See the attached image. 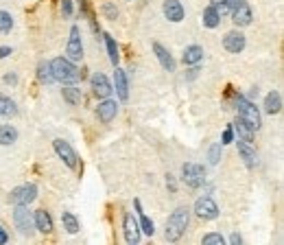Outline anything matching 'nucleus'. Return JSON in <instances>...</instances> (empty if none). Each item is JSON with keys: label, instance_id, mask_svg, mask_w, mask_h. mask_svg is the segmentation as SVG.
I'll use <instances>...</instances> for the list:
<instances>
[{"label": "nucleus", "instance_id": "10", "mask_svg": "<svg viewBox=\"0 0 284 245\" xmlns=\"http://www.w3.org/2000/svg\"><path fill=\"white\" fill-rule=\"evenodd\" d=\"M245 44H247V40H245V35L240 33L239 29L225 33V37H223V49L227 50V53L232 55H239L245 50Z\"/></svg>", "mask_w": 284, "mask_h": 245}, {"label": "nucleus", "instance_id": "3", "mask_svg": "<svg viewBox=\"0 0 284 245\" xmlns=\"http://www.w3.org/2000/svg\"><path fill=\"white\" fill-rule=\"evenodd\" d=\"M236 110H239V116L243 119L247 125L251 127V129H258L260 125H262V121H260V112H258V107H256V103L254 101H249L247 97H236Z\"/></svg>", "mask_w": 284, "mask_h": 245}, {"label": "nucleus", "instance_id": "5", "mask_svg": "<svg viewBox=\"0 0 284 245\" xmlns=\"http://www.w3.org/2000/svg\"><path fill=\"white\" fill-rule=\"evenodd\" d=\"M13 223L22 234H33L35 232V221L33 213L29 210V206H16L13 208Z\"/></svg>", "mask_w": 284, "mask_h": 245}, {"label": "nucleus", "instance_id": "16", "mask_svg": "<svg viewBox=\"0 0 284 245\" xmlns=\"http://www.w3.org/2000/svg\"><path fill=\"white\" fill-rule=\"evenodd\" d=\"M114 88L116 94H118L120 101H127L129 98V81H127V73L123 68L116 66V73H114Z\"/></svg>", "mask_w": 284, "mask_h": 245}, {"label": "nucleus", "instance_id": "27", "mask_svg": "<svg viewBox=\"0 0 284 245\" xmlns=\"http://www.w3.org/2000/svg\"><path fill=\"white\" fill-rule=\"evenodd\" d=\"M218 22H221V16H218V11L212 7V4L203 9V26H208V29H217Z\"/></svg>", "mask_w": 284, "mask_h": 245}, {"label": "nucleus", "instance_id": "15", "mask_svg": "<svg viewBox=\"0 0 284 245\" xmlns=\"http://www.w3.org/2000/svg\"><path fill=\"white\" fill-rule=\"evenodd\" d=\"M232 18H234V24L236 26H249L251 20H254V16H251V7L247 2H243L240 0L239 7L232 9Z\"/></svg>", "mask_w": 284, "mask_h": 245}, {"label": "nucleus", "instance_id": "17", "mask_svg": "<svg viewBox=\"0 0 284 245\" xmlns=\"http://www.w3.org/2000/svg\"><path fill=\"white\" fill-rule=\"evenodd\" d=\"M153 53H155L157 61H160V66L166 70V73H173V70H175V59H173V55L164 49V46L155 42V44H153Z\"/></svg>", "mask_w": 284, "mask_h": 245}, {"label": "nucleus", "instance_id": "13", "mask_svg": "<svg viewBox=\"0 0 284 245\" xmlns=\"http://www.w3.org/2000/svg\"><path fill=\"white\" fill-rule=\"evenodd\" d=\"M116 114H118V103L111 101V98H103V101L99 103V107H96V119L101 122H111L116 119Z\"/></svg>", "mask_w": 284, "mask_h": 245}, {"label": "nucleus", "instance_id": "33", "mask_svg": "<svg viewBox=\"0 0 284 245\" xmlns=\"http://www.w3.org/2000/svg\"><path fill=\"white\" fill-rule=\"evenodd\" d=\"M101 9H103V13H105L107 20H116V18H118V9H116L111 2H105Z\"/></svg>", "mask_w": 284, "mask_h": 245}, {"label": "nucleus", "instance_id": "2", "mask_svg": "<svg viewBox=\"0 0 284 245\" xmlns=\"http://www.w3.org/2000/svg\"><path fill=\"white\" fill-rule=\"evenodd\" d=\"M188 223H190V210L186 206L175 208V213L166 221V241H179L186 234V230H188Z\"/></svg>", "mask_w": 284, "mask_h": 245}, {"label": "nucleus", "instance_id": "9", "mask_svg": "<svg viewBox=\"0 0 284 245\" xmlns=\"http://www.w3.org/2000/svg\"><path fill=\"white\" fill-rule=\"evenodd\" d=\"M66 55H68V59H70V61H74V64L83 59V44H81V33H79V26H72V29H70Z\"/></svg>", "mask_w": 284, "mask_h": 245}, {"label": "nucleus", "instance_id": "12", "mask_svg": "<svg viewBox=\"0 0 284 245\" xmlns=\"http://www.w3.org/2000/svg\"><path fill=\"white\" fill-rule=\"evenodd\" d=\"M90 86H92V92H94L99 98H107L111 94V90H114V88H111V83H109V79H107L103 73H94V74H92Z\"/></svg>", "mask_w": 284, "mask_h": 245}, {"label": "nucleus", "instance_id": "4", "mask_svg": "<svg viewBox=\"0 0 284 245\" xmlns=\"http://www.w3.org/2000/svg\"><path fill=\"white\" fill-rule=\"evenodd\" d=\"M181 180L186 182V186L199 188L203 182H206V169H203L201 164L186 162L184 167H181Z\"/></svg>", "mask_w": 284, "mask_h": 245}, {"label": "nucleus", "instance_id": "43", "mask_svg": "<svg viewBox=\"0 0 284 245\" xmlns=\"http://www.w3.org/2000/svg\"><path fill=\"white\" fill-rule=\"evenodd\" d=\"M210 4H212V7H218V4H227V2H225V0H210Z\"/></svg>", "mask_w": 284, "mask_h": 245}, {"label": "nucleus", "instance_id": "19", "mask_svg": "<svg viewBox=\"0 0 284 245\" xmlns=\"http://www.w3.org/2000/svg\"><path fill=\"white\" fill-rule=\"evenodd\" d=\"M201 59H203V49H201V46L190 44V46H186V49H184L181 61H184L186 66H197V64H201Z\"/></svg>", "mask_w": 284, "mask_h": 245}, {"label": "nucleus", "instance_id": "31", "mask_svg": "<svg viewBox=\"0 0 284 245\" xmlns=\"http://www.w3.org/2000/svg\"><path fill=\"white\" fill-rule=\"evenodd\" d=\"M13 29V18L9 11H0V33H9Z\"/></svg>", "mask_w": 284, "mask_h": 245}, {"label": "nucleus", "instance_id": "24", "mask_svg": "<svg viewBox=\"0 0 284 245\" xmlns=\"http://www.w3.org/2000/svg\"><path fill=\"white\" fill-rule=\"evenodd\" d=\"M232 127H234L236 134H239V140H243V143H251V140H254V129H251V127L240 119V116L236 119V122Z\"/></svg>", "mask_w": 284, "mask_h": 245}, {"label": "nucleus", "instance_id": "22", "mask_svg": "<svg viewBox=\"0 0 284 245\" xmlns=\"http://www.w3.org/2000/svg\"><path fill=\"white\" fill-rule=\"evenodd\" d=\"M62 97H64V101L70 103V105H79V103H83V92H81V88L70 86V83H68V86L62 90Z\"/></svg>", "mask_w": 284, "mask_h": 245}, {"label": "nucleus", "instance_id": "41", "mask_svg": "<svg viewBox=\"0 0 284 245\" xmlns=\"http://www.w3.org/2000/svg\"><path fill=\"white\" fill-rule=\"evenodd\" d=\"M166 186H169L171 191L175 193V188H177V186H175V180H173V175H166Z\"/></svg>", "mask_w": 284, "mask_h": 245}, {"label": "nucleus", "instance_id": "8", "mask_svg": "<svg viewBox=\"0 0 284 245\" xmlns=\"http://www.w3.org/2000/svg\"><path fill=\"white\" fill-rule=\"evenodd\" d=\"M53 149H55V153L59 155V158L66 162V167H70V169H77V162H79V155L77 151L70 147V143H66V140H62V138H57V140H53Z\"/></svg>", "mask_w": 284, "mask_h": 245}, {"label": "nucleus", "instance_id": "20", "mask_svg": "<svg viewBox=\"0 0 284 245\" xmlns=\"http://www.w3.org/2000/svg\"><path fill=\"white\" fill-rule=\"evenodd\" d=\"M236 147H239V153L240 158H243L245 167H256V162H258V155H256V149L251 147V143H243V140H239L236 143Z\"/></svg>", "mask_w": 284, "mask_h": 245}, {"label": "nucleus", "instance_id": "36", "mask_svg": "<svg viewBox=\"0 0 284 245\" xmlns=\"http://www.w3.org/2000/svg\"><path fill=\"white\" fill-rule=\"evenodd\" d=\"M62 11L64 16H72V0H62Z\"/></svg>", "mask_w": 284, "mask_h": 245}, {"label": "nucleus", "instance_id": "18", "mask_svg": "<svg viewBox=\"0 0 284 245\" xmlns=\"http://www.w3.org/2000/svg\"><path fill=\"white\" fill-rule=\"evenodd\" d=\"M33 221H35V230L42 234H50L53 232V219L46 210H35L33 213Z\"/></svg>", "mask_w": 284, "mask_h": 245}, {"label": "nucleus", "instance_id": "30", "mask_svg": "<svg viewBox=\"0 0 284 245\" xmlns=\"http://www.w3.org/2000/svg\"><path fill=\"white\" fill-rule=\"evenodd\" d=\"M37 79H40L42 83H46V86L55 81L53 73H50V64H48V61H42V64L37 66Z\"/></svg>", "mask_w": 284, "mask_h": 245}, {"label": "nucleus", "instance_id": "40", "mask_svg": "<svg viewBox=\"0 0 284 245\" xmlns=\"http://www.w3.org/2000/svg\"><path fill=\"white\" fill-rule=\"evenodd\" d=\"M9 55H11V49H9V46H0V59L9 57Z\"/></svg>", "mask_w": 284, "mask_h": 245}, {"label": "nucleus", "instance_id": "42", "mask_svg": "<svg viewBox=\"0 0 284 245\" xmlns=\"http://www.w3.org/2000/svg\"><path fill=\"white\" fill-rule=\"evenodd\" d=\"M225 2H227V7H230V9H234V7H239V4H240V0H225Z\"/></svg>", "mask_w": 284, "mask_h": 245}, {"label": "nucleus", "instance_id": "6", "mask_svg": "<svg viewBox=\"0 0 284 245\" xmlns=\"http://www.w3.org/2000/svg\"><path fill=\"white\" fill-rule=\"evenodd\" d=\"M9 199L13 206H31L37 199V186L35 184H22V186L13 188Z\"/></svg>", "mask_w": 284, "mask_h": 245}, {"label": "nucleus", "instance_id": "21", "mask_svg": "<svg viewBox=\"0 0 284 245\" xmlns=\"http://www.w3.org/2000/svg\"><path fill=\"white\" fill-rule=\"evenodd\" d=\"M264 112H267V114H278V112H282V97L278 90L269 92L267 97H264Z\"/></svg>", "mask_w": 284, "mask_h": 245}, {"label": "nucleus", "instance_id": "23", "mask_svg": "<svg viewBox=\"0 0 284 245\" xmlns=\"http://www.w3.org/2000/svg\"><path fill=\"white\" fill-rule=\"evenodd\" d=\"M133 206H136V213H138V217H140V232L149 234V237H153V232H155V225H153V221H151L147 215L142 213L140 199H136V201H133Z\"/></svg>", "mask_w": 284, "mask_h": 245}, {"label": "nucleus", "instance_id": "39", "mask_svg": "<svg viewBox=\"0 0 284 245\" xmlns=\"http://www.w3.org/2000/svg\"><path fill=\"white\" fill-rule=\"evenodd\" d=\"M4 83H11V86H16V83H18V77H16V74H4Z\"/></svg>", "mask_w": 284, "mask_h": 245}, {"label": "nucleus", "instance_id": "14", "mask_svg": "<svg viewBox=\"0 0 284 245\" xmlns=\"http://www.w3.org/2000/svg\"><path fill=\"white\" fill-rule=\"evenodd\" d=\"M162 9H164V16L169 22H181L186 16L184 4H181L179 0H164V7Z\"/></svg>", "mask_w": 284, "mask_h": 245}, {"label": "nucleus", "instance_id": "11", "mask_svg": "<svg viewBox=\"0 0 284 245\" xmlns=\"http://www.w3.org/2000/svg\"><path fill=\"white\" fill-rule=\"evenodd\" d=\"M123 232H125V241H127L129 245L140 243V225H138V221L133 219L131 213L125 215V219H123Z\"/></svg>", "mask_w": 284, "mask_h": 245}, {"label": "nucleus", "instance_id": "34", "mask_svg": "<svg viewBox=\"0 0 284 245\" xmlns=\"http://www.w3.org/2000/svg\"><path fill=\"white\" fill-rule=\"evenodd\" d=\"M210 164H218V160H221V143H217V145H212L210 147Z\"/></svg>", "mask_w": 284, "mask_h": 245}, {"label": "nucleus", "instance_id": "35", "mask_svg": "<svg viewBox=\"0 0 284 245\" xmlns=\"http://www.w3.org/2000/svg\"><path fill=\"white\" fill-rule=\"evenodd\" d=\"M230 143H234V127L227 125V129L223 131V143L221 145H230Z\"/></svg>", "mask_w": 284, "mask_h": 245}, {"label": "nucleus", "instance_id": "26", "mask_svg": "<svg viewBox=\"0 0 284 245\" xmlns=\"http://www.w3.org/2000/svg\"><path fill=\"white\" fill-rule=\"evenodd\" d=\"M16 114H18L16 101H11L9 97L0 94V116H4V119H11V116H16Z\"/></svg>", "mask_w": 284, "mask_h": 245}, {"label": "nucleus", "instance_id": "37", "mask_svg": "<svg viewBox=\"0 0 284 245\" xmlns=\"http://www.w3.org/2000/svg\"><path fill=\"white\" fill-rule=\"evenodd\" d=\"M230 243H232V245H240V243H243V237H240L239 232H234V234L230 237Z\"/></svg>", "mask_w": 284, "mask_h": 245}, {"label": "nucleus", "instance_id": "38", "mask_svg": "<svg viewBox=\"0 0 284 245\" xmlns=\"http://www.w3.org/2000/svg\"><path fill=\"white\" fill-rule=\"evenodd\" d=\"M9 241V234H7V230L2 228V225H0V245H4Z\"/></svg>", "mask_w": 284, "mask_h": 245}, {"label": "nucleus", "instance_id": "29", "mask_svg": "<svg viewBox=\"0 0 284 245\" xmlns=\"http://www.w3.org/2000/svg\"><path fill=\"white\" fill-rule=\"evenodd\" d=\"M105 46H107V55H109V61L114 66H118V59H120V55H118V46H116V40L111 35H107L105 33Z\"/></svg>", "mask_w": 284, "mask_h": 245}, {"label": "nucleus", "instance_id": "1", "mask_svg": "<svg viewBox=\"0 0 284 245\" xmlns=\"http://www.w3.org/2000/svg\"><path fill=\"white\" fill-rule=\"evenodd\" d=\"M48 64H50L53 79L59 81V83H64V86H68V83H77L79 79H81L79 68L74 66V61H70L68 57H55L53 61H48Z\"/></svg>", "mask_w": 284, "mask_h": 245}, {"label": "nucleus", "instance_id": "7", "mask_svg": "<svg viewBox=\"0 0 284 245\" xmlns=\"http://www.w3.org/2000/svg\"><path fill=\"white\" fill-rule=\"evenodd\" d=\"M195 215H197L199 219H206V221L217 219L218 217L217 201H214L212 197H199V199L195 201Z\"/></svg>", "mask_w": 284, "mask_h": 245}, {"label": "nucleus", "instance_id": "25", "mask_svg": "<svg viewBox=\"0 0 284 245\" xmlns=\"http://www.w3.org/2000/svg\"><path fill=\"white\" fill-rule=\"evenodd\" d=\"M18 140V129L13 125H0V145H13Z\"/></svg>", "mask_w": 284, "mask_h": 245}, {"label": "nucleus", "instance_id": "28", "mask_svg": "<svg viewBox=\"0 0 284 245\" xmlns=\"http://www.w3.org/2000/svg\"><path fill=\"white\" fill-rule=\"evenodd\" d=\"M62 223H64V230H66L68 234H77L79 230H81L79 219L72 213H62Z\"/></svg>", "mask_w": 284, "mask_h": 245}, {"label": "nucleus", "instance_id": "32", "mask_svg": "<svg viewBox=\"0 0 284 245\" xmlns=\"http://www.w3.org/2000/svg\"><path fill=\"white\" fill-rule=\"evenodd\" d=\"M201 243L203 245H223V243H225V239H223L218 232H210V234H206V237L201 239Z\"/></svg>", "mask_w": 284, "mask_h": 245}]
</instances>
